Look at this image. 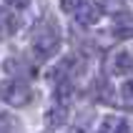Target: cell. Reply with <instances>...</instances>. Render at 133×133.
<instances>
[{
	"instance_id": "277c9868",
	"label": "cell",
	"mask_w": 133,
	"mask_h": 133,
	"mask_svg": "<svg viewBox=\"0 0 133 133\" xmlns=\"http://www.w3.org/2000/svg\"><path fill=\"white\" fill-rule=\"evenodd\" d=\"M75 18H78L81 25H96V23L103 18V8L96 5V3H85V0H83V5L75 10Z\"/></svg>"
},
{
	"instance_id": "6da1fadb",
	"label": "cell",
	"mask_w": 133,
	"mask_h": 133,
	"mask_svg": "<svg viewBox=\"0 0 133 133\" xmlns=\"http://www.w3.org/2000/svg\"><path fill=\"white\" fill-rule=\"evenodd\" d=\"M0 98L5 101L8 105L13 108H23L33 101V88H30L25 81H18V78H8V81L0 83Z\"/></svg>"
},
{
	"instance_id": "5bb4252c",
	"label": "cell",
	"mask_w": 133,
	"mask_h": 133,
	"mask_svg": "<svg viewBox=\"0 0 133 133\" xmlns=\"http://www.w3.org/2000/svg\"><path fill=\"white\" fill-rule=\"evenodd\" d=\"M0 133H13V131H0Z\"/></svg>"
},
{
	"instance_id": "7c38bea8",
	"label": "cell",
	"mask_w": 133,
	"mask_h": 133,
	"mask_svg": "<svg viewBox=\"0 0 133 133\" xmlns=\"http://www.w3.org/2000/svg\"><path fill=\"white\" fill-rule=\"evenodd\" d=\"M81 5H83V0H60V8H63L65 13H73V10H78Z\"/></svg>"
},
{
	"instance_id": "9c48e42d",
	"label": "cell",
	"mask_w": 133,
	"mask_h": 133,
	"mask_svg": "<svg viewBox=\"0 0 133 133\" xmlns=\"http://www.w3.org/2000/svg\"><path fill=\"white\" fill-rule=\"evenodd\" d=\"M70 93H73V88H70V81H68V78H60L58 88H55V101L63 105L68 98H70Z\"/></svg>"
},
{
	"instance_id": "7a4b0ae2",
	"label": "cell",
	"mask_w": 133,
	"mask_h": 133,
	"mask_svg": "<svg viewBox=\"0 0 133 133\" xmlns=\"http://www.w3.org/2000/svg\"><path fill=\"white\" fill-rule=\"evenodd\" d=\"M60 48V35L55 28H48V30H38L33 35V53L38 58H50L55 55Z\"/></svg>"
},
{
	"instance_id": "52a82bcc",
	"label": "cell",
	"mask_w": 133,
	"mask_h": 133,
	"mask_svg": "<svg viewBox=\"0 0 133 133\" xmlns=\"http://www.w3.org/2000/svg\"><path fill=\"white\" fill-rule=\"evenodd\" d=\"M101 133H131L126 118H118V116H108L101 126Z\"/></svg>"
},
{
	"instance_id": "8992f818",
	"label": "cell",
	"mask_w": 133,
	"mask_h": 133,
	"mask_svg": "<svg viewBox=\"0 0 133 133\" xmlns=\"http://www.w3.org/2000/svg\"><path fill=\"white\" fill-rule=\"evenodd\" d=\"M15 30H18V15L10 13L8 8H0V40L13 35Z\"/></svg>"
},
{
	"instance_id": "3957f363",
	"label": "cell",
	"mask_w": 133,
	"mask_h": 133,
	"mask_svg": "<svg viewBox=\"0 0 133 133\" xmlns=\"http://www.w3.org/2000/svg\"><path fill=\"white\" fill-rule=\"evenodd\" d=\"M133 68V43H123L111 53L108 58V73L111 75H126Z\"/></svg>"
},
{
	"instance_id": "8fae6325",
	"label": "cell",
	"mask_w": 133,
	"mask_h": 133,
	"mask_svg": "<svg viewBox=\"0 0 133 133\" xmlns=\"http://www.w3.org/2000/svg\"><path fill=\"white\" fill-rule=\"evenodd\" d=\"M121 96L126 98V105H131V108H133V78H128V81L123 83V88H121Z\"/></svg>"
},
{
	"instance_id": "5b68a950",
	"label": "cell",
	"mask_w": 133,
	"mask_h": 133,
	"mask_svg": "<svg viewBox=\"0 0 133 133\" xmlns=\"http://www.w3.org/2000/svg\"><path fill=\"white\" fill-rule=\"evenodd\" d=\"M65 121H68V108L65 105H60L55 103L53 108H48L45 111V128H60V126H65Z\"/></svg>"
},
{
	"instance_id": "30bf717a",
	"label": "cell",
	"mask_w": 133,
	"mask_h": 133,
	"mask_svg": "<svg viewBox=\"0 0 133 133\" xmlns=\"http://www.w3.org/2000/svg\"><path fill=\"white\" fill-rule=\"evenodd\" d=\"M101 8H105V13H123V8H126V0H103Z\"/></svg>"
},
{
	"instance_id": "4fadbf2b",
	"label": "cell",
	"mask_w": 133,
	"mask_h": 133,
	"mask_svg": "<svg viewBox=\"0 0 133 133\" xmlns=\"http://www.w3.org/2000/svg\"><path fill=\"white\" fill-rule=\"evenodd\" d=\"M5 5H10V8H28V0H5Z\"/></svg>"
},
{
	"instance_id": "ba28073f",
	"label": "cell",
	"mask_w": 133,
	"mask_h": 133,
	"mask_svg": "<svg viewBox=\"0 0 133 133\" xmlns=\"http://www.w3.org/2000/svg\"><path fill=\"white\" fill-rule=\"evenodd\" d=\"M96 96L101 103H113V88L105 78H98L96 81Z\"/></svg>"
}]
</instances>
